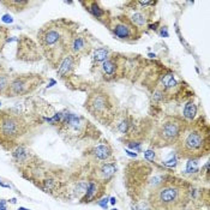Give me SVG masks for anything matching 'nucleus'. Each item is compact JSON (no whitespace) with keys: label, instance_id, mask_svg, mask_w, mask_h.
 Returning <instances> with one entry per match:
<instances>
[{"label":"nucleus","instance_id":"f257e3e1","mask_svg":"<svg viewBox=\"0 0 210 210\" xmlns=\"http://www.w3.org/2000/svg\"><path fill=\"white\" fill-rule=\"evenodd\" d=\"M79 24L69 18H57L44 23L38 33L37 41L42 55L47 63L58 69L64 58L70 54V47Z\"/></svg>","mask_w":210,"mask_h":210},{"label":"nucleus","instance_id":"f03ea898","mask_svg":"<svg viewBox=\"0 0 210 210\" xmlns=\"http://www.w3.org/2000/svg\"><path fill=\"white\" fill-rule=\"evenodd\" d=\"M192 185L184 179L166 174L150 189V210H185L192 197Z\"/></svg>","mask_w":210,"mask_h":210},{"label":"nucleus","instance_id":"7ed1b4c3","mask_svg":"<svg viewBox=\"0 0 210 210\" xmlns=\"http://www.w3.org/2000/svg\"><path fill=\"white\" fill-rule=\"evenodd\" d=\"M175 154L184 160H199L210 153V126L204 115L187 121L174 145Z\"/></svg>","mask_w":210,"mask_h":210},{"label":"nucleus","instance_id":"20e7f679","mask_svg":"<svg viewBox=\"0 0 210 210\" xmlns=\"http://www.w3.org/2000/svg\"><path fill=\"white\" fill-rule=\"evenodd\" d=\"M49 121L57 126L60 135L70 143H82L90 146V144L96 143L101 137V131L82 115L58 113Z\"/></svg>","mask_w":210,"mask_h":210},{"label":"nucleus","instance_id":"39448f33","mask_svg":"<svg viewBox=\"0 0 210 210\" xmlns=\"http://www.w3.org/2000/svg\"><path fill=\"white\" fill-rule=\"evenodd\" d=\"M155 76L146 74L144 85L151 91V97L157 102H169L173 99H182V94L185 95L187 90V84L182 80H179L172 70L166 66H160L157 69H153Z\"/></svg>","mask_w":210,"mask_h":210},{"label":"nucleus","instance_id":"423d86ee","mask_svg":"<svg viewBox=\"0 0 210 210\" xmlns=\"http://www.w3.org/2000/svg\"><path fill=\"white\" fill-rule=\"evenodd\" d=\"M84 109L99 124L110 126L118 120L119 101L108 88L99 85L88 93L84 102Z\"/></svg>","mask_w":210,"mask_h":210},{"label":"nucleus","instance_id":"0eeeda50","mask_svg":"<svg viewBox=\"0 0 210 210\" xmlns=\"http://www.w3.org/2000/svg\"><path fill=\"white\" fill-rule=\"evenodd\" d=\"M29 131L30 125L19 112L12 108L0 109V146L6 150L21 146Z\"/></svg>","mask_w":210,"mask_h":210},{"label":"nucleus","instance_id":"6e6552de","mask_svg":"<svg viewBox=\"0 0 210 210\" xmlns=\"http://www.w3.org/2000/svg\"><path fill=\"white\" fill-rule=\"evenodd\" d=\"M187 121L182 116L165 115L160 123L154 126L150 138V146L153 149H161L174 146Z\"/></svg>","mask_w":210,"mask_h":210},{"label":"nucleus","instance_id":"1a4fd4ad","mask_svg":"<svg viewBox=\"0 0 210 210\" xmlns=\"http://www.w3.org/2000/svg\"><path fill=\"white\" fill-rule=\"evenodd\" d=\"M151 173V167L143 161L131 162L126 166L124 172V185L126 186L127 193L133 202H138L143 198Z\"/></svg>","mask_w":210,"mask_h":210},{"label":"nucleus","instance_id":"9d476101","mask_svg":"<svg viewBox=\"0 0 210 210\" xmlns=\"http://www.w3.org/2000/svg\"><path fill=\"white\" fill-rule=\"evenodd\" d=\"M157 1L148 0H131L124 5V15L143 33L149 27L150 21L155 15V6Z\"/></svg>","mask_w":210,"mask_h":210},{"label":"nucleus","instance_id":"9b49d317","mask_svg":"<svg viewBox=\"0 0 210 210\" xmlns=\"http://www.w3.org/2000/svg\"><path fill=\"white\" fill-rule=\"evenodd\" d=\"M44 83V78L38 73L12 74V78L4 93L5 97H19L30 95Z\"/></svg>","mask_w":210,"mask_h":210},{"label":"nucleus","instance_id":"f8f14e48","mask_svg":"<svg viewBox=\"0 0 210 210\" xmlns=\"http://www.w3.org/2000/svg\"><path fill=\"white\" fill-rule=\"evenodd\" d=\"M127 69V58L124 54L110 52L108 58L93 73H99L102 82H115L125 77Z\"/></svg>","mask_w":210,"mask_h":210},{"label":"nucleus","instance_id":"ddd939ff","mask_svg":"<svg viewBox=\"0 0 210 210\" xmlns=\"http://www.w3.org/2000/svg\"><path fill=\"white\" fill-rule=\"evenodd\" d=\"M107 29L114 35L115 38L127 43L137 42L143 36V33L124 13L112 16L110 23Z\"/></svg>","mask_w":210,"mask_h":210},{"label":"nucleus","instance_id":"4468645a","mask_svg":"<svg viewBox=\"0 0 210 210\" xmlns=\"http://www.w3.org/2000/svg\"><path fill=\"white\" fill-rule=\"evenodd\" d=\"M87 157L91 163H102V162H112L114 160L113 149L108 144L107 140H103L100 144H94L87 148L85 150Z\"/></svg>","mask_w":210,"mask_h":210},{"label":"nucleus","instance_id":"2eb2a0df","mask_svg":"<svg viewBox=\"0 0 210 210\" xmlns=\"http://www.w3.org/2000/svg\"><path fill=\"white\" fill-rule=\"evenodd\" d=\"M41 49L31 38L21 36V38L18 40L17 59L23 61H37L41 59Z\"/></svg>","mask_w":210,"mask_h":210},{"label":"nucleus","instance_id":"dca6fc26","mask_svg":"<svg viewBox=\"0 0 210 210\" xmlns=\"http://www.w3.org/2000/svg\"><path fill=\"white\" fill-rule=\"evenodd\" d=\"M93 36L90 35L87 30H83V31H78L73 40H72V43H71L70 47V53L78 57V58H83V57H87L93 51Z\"/></svg>","mask_w":210,"mask_h":210},{"label":"nucleus","instance_id":"f3484780","mask_svg":"<svg viewBox=\"0 0 210 210\" xmlns=\"http://www.w3.org/2000/svg\"><path fill=\"white\" fill-rule=\"evenodd\" d=\"M79 4L84 7V10L87 12L90 13V16L95 21H97L99 23L105 25L106 28H108L110 19H112V13L109 10H107L102 6V4L100 1H97V0H83V1H79Z\"/></svg>","mask_w":210,"mask_h":210},{"label":"nucleus","instance_id":"a211bd4d","mask_svg":"<svg viewBox=\"0 0 210 210\" xmlns=\"http://www.w3.org/2000/svg\"><path fill=\"white\" fill-rule=\"evenodd\" d=\"M115 172H116L115 161L102 162V163H93V166L88 173V179L106 184L107 181H109L112 179V176L115 174Z\"/></svg>","mask_w":210,"mask_h":210},{"label":"nucleus","instance_id":"6ab92c4d","mask_svg":"<svg viewBox=\"0 0 210 210\" xmlns=\"http://www.w3.org/2000/svg\"><path fill=\"white\" fill-rule=\"evenodd\" d=\"M80 58L73 55V54H67L64 60L60 63L59 67L57 69V74L61 80L69 82L71 78L74 76V71L78 69Z\"/></svg>","mask_w":210,"mask_h":210},{"label":"nucleus","instance_id":"aec40b11","mask_svg":"<svg viewBox=\"0 0 210 210\" xmlns=\"http://www.w3.org/2000/svg\"><path fill=\"white\" fill-rule=\"evenodd\" d=\"M106 190V184L95 181V180H89L87 182V190L84 196L80 198L82 203H90L93 201H97L100 199Z\"/></svg>","mask_w":210,"mask_h":210},{"label":"nucleus","instance_id":"412c9836","mask_svg":"<svg viewBox=\"0 0 210 210\" xmlns=\"http://www.w3.org/2000/svg\"><path fill=\"white\" fill-rule=\"evenodd\" d=\"M110 54V51L107 47H100L94 51V57H93V64H91V72L95 71Z\"/></svg>","mask_w":210,"mask_h":210},{"label":"nucleus","instance_id":"4be33fe9","mask_svg":"<svg viewBox=\"0 0 210 210\" xmlns=\"http://www.w3.org/2000/svg\"><path fill=\"white\" fill-rule=\"evenodd\" d=\"M1 5L6 6L8 10H11L12 12H21L23 11L28 5H29V1H22V0H8V1H0Z\"/></svg>","mask_w":210,"mask_h":210},{"label":"nucleus","instance_id":"5701e85b","mask_svg":"<svg viewBox=\"0 0 210 210\" xmlns=\"http://www.w3.org/2000/svg\"><path fill=\"white\" fill-rule=\"evenodd\" d=\"M196 114H197V106L195 105V102L192 100L187 101L185 107H184L182 118L186 121H192L193 119H196Z\"/></svg>","mask_w":210,"mask_h":210},{"label":"nucleus","instance_id":"b1692460","mask_svg":"<svg viewBox=\"0 0 210 210\" xmlns=\"http://www.w3.org/2000/svg\"><path fill=\"white\" fill-rule=\"evenodd\" d=\"M7 33H8L7 29H5L4 27H0V49L2 48V46H4L5 42H6V36H7Z\"/></svg>","mask_w":210,"mask_h":210},{"label":"nucleus","instance_id":"393cba45","mask_svg":"<svg viewBox=\"0 0 210 210\" xmlns=\"http://www.w3.org/2000/svg\"><path fill=\"white\" fill-rule=\"evenodd\" d=\"M145 157H146V160L153 161V160H154V151H153V150H148V151L145 153Z\"/></svg>","mask_w":210,"mask_h":210},{"label":"nucleus","instance_id":"a878e982","mask_svg":"<svg viewBox=\"0 0 210 210\" xmlns=\"http://www.w3.org/2000/svg\"><path fill=\"white\" fill-rule=\"evenodd\" d=\"M0 210H6V203L2 199H0Z\"/></svg>","mask_w":210,"mask_h":210},{"label":"nucleus","instance_id":"bb28decb","mask_svg":"<svg viewBox=\"0 0 210 210\" xmlns=\"http://www.w3.org/2000/svg\"><path fill=\"white\" fill-rule=\"evenodd\" d=\"M2 21H4V22H10V23L12 22V19H8V16H7V15H6V16H4Z\"/></svg>","mask_w":210,"mask_h":210},{"label":"nucleus","instance_id":"cd10ccee","mask_svg":"<svg viewBox=\"0 0 210 210\" xmlns=\"http://www.w3.org/2000/svg\"><path fill=\"white\" fill-rule=\"evenodd\" d=\"M113 210H116V209H113Z\"/></svg>","mask_w":210,"mask_h":210}]
</instances>
